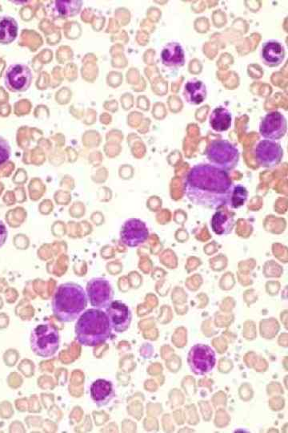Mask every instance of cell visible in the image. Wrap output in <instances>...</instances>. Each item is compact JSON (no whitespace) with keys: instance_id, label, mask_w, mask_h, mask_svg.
Returning a JSON list of instances; mask_svg holds the SVG:
<instances>
[{"instance_id":"7c38bea8","label":"cell","mask_w":288,"mask_h":433,"mask_svg":"<svg viewBox=\"0 0 288 433\" xmlns=\"http://www.w3.org/2000/svg\"><path fill=\"white\" fill-rule=\"evenodd\" d=\"M112 330L115 332L123 333L128 330L132 320V313L129 306L119 300H113L105 308Z\"/></svg>"},{"instance_id":"ac0fdd59","label":"cell","mask_w":288,"mask_h":433,"mask_svg":"<svg viewBox=\"0 0 288 433\" xmlns=\"http://www.w3.org/2000/svg\"><path fill=\"white\" fill-rule=\"evenodd\" d=\"M51 15L55 18L67 19L80 13L82 1H54L51 3Z\"/></svg>"},{"instance_id":"277c9868","label":"cell","mask_w":288,"mask_h":433,"mask_svg":"<svg viewBox=\"0 0 288 433\" xmlns=\"http://www.w3.org/2000/svg\"><path fill=\"white\" fill-rule=\"evenodd\" d=\"M30 349L38 356H53L60 346L59 330L50 322L38 325L30 333Z\"/></svg>"},{"instance_id":"6da1fadb","label":"cell","mask_w":288,"mask_h":433,"mask_svg":"<svg viewBox=\"0 0 288 433\" xmlns=\"http://www.w3.org/2000/svg\"><path fill=\"white\" fill-rule=\"evenodd\" d=\"M233 186L228 172L210 164H198L186 175L184 194L196 206L219 209L228 205Z\"/></svg>"},{"instance_id":"5bb4252c","label":"cell","mask_w":288,"mask_h":433,"mask_svg":"<svg viewBox=\"0 0 288 433\" xmlns=\"http://www.w3.org/2000/svg\"><path fill=\"white\" fill-rule=\"evenodd\" d=\"M90 394L93 402L98 407L108 404L115 395L113 383L104 379H96L91 383Z\"/></svg>"},{"instance_id":"ffe728a7","label":"cell","mask_w":288,"mask_h":433,"mask_svg":"<svg viewBox=\"0 0 288 433\" xmlns=\"http://www.w3.org/2000/svg\"><path fill=\"white\" fill-rule=\"evenodd\" d=\"M18 25L13 17H0V45H10L18 37Z\"/></svg>"},{"instance_id":"52a82bcc","label":"cell","mask_w":288,"mask_h":433,"mask_svg":"<svg viewBox=\"0 0 288 433\" xmlns=\"http://www.w3.org/2000/svg\"><path fill=\"white\" fill-rule=\"evenodd\" d=\"M86 294L94 308H107L114 300L112 285L104 278H94L89 280L86 286Z\"/></svg>"},{"instance_id":"9c48e42d","label":"cell","mask_w":288,"mask_h":433,"mask_svg":"<svg viewBox=\"0 0 288 433\" xmlns=\"http://www.w3.org/2000/svg\"><path fill=\"white\" fill-rule=\"evenodd\" d=\"M149 229L147 224L139 218H129L122 226L119 237L123 245L128 247H137L149 238Z\"/></svg>"},{"instance_id":"8992f818","label":"cell","mask_w":288,"mask_h":433,"mask_svg":"<svg viewBox=\"0 0 288 433\" xmlns=\"http://www.w3.org/2000/svg\"><path fill=\"white\" fill-rule=\"evenodd\" d=\"M188 363L195 375H207L216 366V352L208 345H194L188 352Z\"/></svg>"},{"instance_id":"d6986e66","label":"cell","mask_w":288,"mask_h":433,"mask_svg":"<svg viewBox=\"0 0 288 433\" xmlns=\"http://www.w3.org/2000/svg\"><path fill=\"white\" fill-rule=\"evenodd\" d=\"M232 113L224 106L216 108L210 115V126L217 133L228 131L232 127Z\"/></svg>"},{"instance_id":"8fae6325","label":"cell","mask_w":288,"mask_h":433,"mask_svg":"<svg viewBox=\"0 0 288 433\" xmlns=\"http://www.w3.org/2000/svg\"><path fill=\"white\" fill-rule=\"evenodd\" d=\"M288 123L286 117L279 111L267 113L260 124V133L265 140L277 141L286 135Z\"/></svg>"},{"instance_id":"9a60e30c","label":"cell","mask_w":288,"mask_h":433,"mask_svg":"<svg viewBox=\"0 0 288 433\" xmlns=\"http://www.w3.org/2000/svg\"><path fill=\"white\" fill-rule=\"evenodd\" d=\"M163 65L167 68H181L186 62L185 52L178 42H170L164 46L161 52Z\"/></svg>"},{"instance_id":"3957f363","label":"cell","mask_w":288,"mask_h":433,"mask_svg":"<svg viewBox=\"0 0 288 433\" xmlns=\"http://www.w3.org/2000/svg\"><path fill=\"white\" fill-rule=\"evenodd\" d=\"M75 338L79 344L96 346L111 338L112 327L107 314L101 309L91 308L83 311L75 326Z\"/></svg>"},{"instance_id":"5b68a950","label":"cell","mask_w":288,"mask_h":433,"mask_svg":"<svg viewBox=\"0 0 288 433\" xmlns=\"http://www.w3.org/2000/svg\"><path fill=\"white\" fill-rule=\"evenodd\" d=\"M210 165L226 172L237 167L240 158L238 148L227 140H214L206 152Z\"/></svg>"},{"instance_id":"7a4b0ae2","label":"cell","mask_w":288,"mask_h":433,"mask_svg":"<svg viewBox=\"0 0 288 433\" xmlns=\"http://www.w3.org/2000/svg\"><path fill=\"white\" fill-rule=\"evenodd\" d=\"M88 299L82 286L75 282L59 285L52 298V311L60 322L76 320L87 308Z\"/></svg>"},{"instance_id":"ba28073f","label":"cell","mask_w":288,"mask_h":433,"mask_svg":"<svg viewBox=\"0 0 288 433\" xmlns=\"http://www.w3.org/2000/svg\"><path fill=\"white\" fill-rule=\"evenodd\" d=\"M32 80V72L27 65L13 64L5 73L4 85L9 91L23 93L30 88Z\"/></svg>"},{"instance_id":"603a6c76","label":"cell","mask_w":288,"mask_h":433,"mask_svg":"<svg viewBox=\"0 0 288 433\" xmlns=\"http://www.w3.org/2000/svg\"><path fill=\"white\" fill-rule=\"evenodd\" d=\"M7 236H8V231L6 229V225L0 220V248L4 245L7 239Z\"/></svg>"},{"instance_id":"4fadbf2b","label":"cell","mask_w":288,"mask_h":433,"mask_svg":"<svg viewBox=\"0 0 288 433\" xmlns=\"http://www.w3.org/2000/svg\"><path fill=\"white\" fill-rule=\"evenodd\" d=\"M286 51L282 42L277 40H269L263 44L260 51V58L263 63L271 68L279 66L284 62Z\"/></svg>"},{"instance_id":"44dd1931","label":"cell","mask_w":288,"mask_h":433,"mask_svg":"<svg viewBox=\"0 0 288 433\" xmlns=\"http://www.w3.org/2000/svg\"><path fill=\"white\" fill-rule=\"evenodd\" d=\"M248 198V191L247 188L242 185H236L232 188L227 206L232 210L239 209L245 205Z\"/></svg>"},{"instance_id":"7402d4cb","label":"cell","mask_w":288,"mask_h":433,"mask_svg":"<svg viewBox=\"0 0 288 433\" xmlns=\"http://www.w3.org/2000/svg\"><path fill=\"white\" fill-rule=\"evenodd\" d=\"M11 149L8 141L3 137H0V165L6 163L10 159Z\"/></svg>"},{"instance_id":"e0dca14e","label":"cell","mask_w":288,"mask_h":433,"mask_svg":"<svg viewBox=\"0 0 288 433\" xmlns=\"http://www.w3.org/2000/svg\"><path fill=\"white\" fill-rule=\"evenodd\" d=\"M211 227L216 235H228L231 234L234 229V217L228 212L218 210L212 217Z\"/></svg>"},{"instance_id":"2e32d148","label":"cell","mask_w":288,"mask_h":433,"mask_svg":"<svg viewBox=\"0 0 288 433\" xmlns=\"http://www.w3.org/2000/svg\"><path fill=\"white\" fill-rule=\"evenodd\" d=\"M183 96L186 102L190 105H201L208 97L207 86L199 79H191L184 85Z\"/></svg>"},{"instance_id":"30bf717a","label":"cell","mask_w":288,"mask_h":433,"mask_svg":"<svg viewBox=\"0 0 288 433\" xmlns=\"http://www.w3.org/2000/svg\"><path fill=\"white\" fill-rule=\"evenodd\" d=\"M254 153L258 165L268 169L276 167L284 158V149L280 143L270 140L260 141L255 148Z\"/></svg>"}]
</instances>
